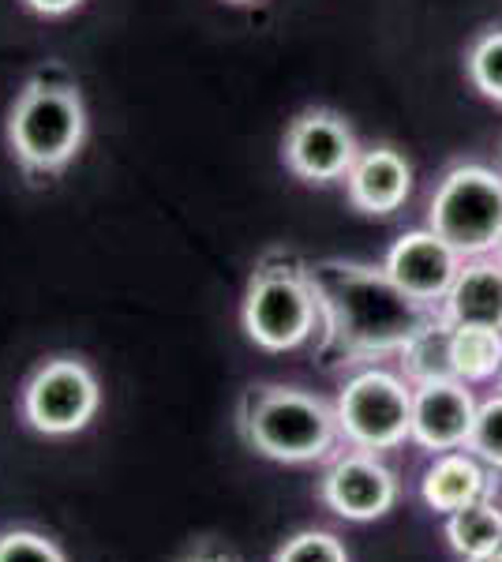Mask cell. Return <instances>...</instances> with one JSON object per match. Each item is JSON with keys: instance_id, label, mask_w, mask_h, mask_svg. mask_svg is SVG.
Listing matches in <instances>:
<instances>
[{"instance_id": "cell-27", "label": "cell", "mask_w": 502, "mask_h": 562, "mask_svg": "<svg viewBox=\"0 0 502 562\" xmlns=\"http://www.w3.org/2000/svg\"><path fill=\"white\" fill-rule=\"evenodd\" d=\"M499 390H502V371H499Z\"/></svg>"}, {"instance_id": "cell-17", "label": "cell", "mask_w": 502, "mask_h": 562, "mask_svg": "<svg viewBox=\"0 0 502 562\" xmlns=\"http://www.w3.org/2000/svg\"><path fill=\"white\" fill-rule=\"evenodd\" d=\"M401 368H405V379L409 383H432V379H450L454 368H450V323L435 319L427 323L424 330L401 349Z\"/></svg>"}, {"instance_id": "cell-9", "label": "cell", "mask_w": 502, "mask_h": 562, "mask_svg": "<svg viewBox=\"0 0 502 562\" xmlns=\"http://www.w3.org/2000/svg\"><path fill=\"white\" fill-rule=\"evenodd\" d=\"M360 158L349 124L331 109H308L286 132V166L308 184L345 180L353 161Z\"/></svg>"}, {"instance_id": "cell-7", "label": "cell", "mask_w": 502, "mask_h": 562, "mask_svg": "<svg viewBox=\"0 0 502 562\" xmlns=\"http://www.w3.org/2000/svg\"><path fill=\"white\" fill-rule=\"evenodd\" d=\"M244 334L267 352H293L319 330V301L308 270H270L252 278L241 307Z\"/></svg>"}, {"instance_id": "cell-14", "label": "cell", "mask_w": 502, "mask_h": 562, "mask_svg": "<svg viewBox=\"0 0 502 562\" xmlns=\"http://www.w3.org/2000/svg\"><path fill=\"white\" fill-rule=\"evenodd\" d=\"M439 312L450 326H491V330H502V262L465 259L461 274L450 285Z\"/></svg>"}, {"instance_id": "cell-20", "label": "cell", "mask_w": 502, "mask_h": 562, "mask_svg": "<svg viewBox=\"0 0 502 562\" xmlns=\"http://www.w3.org/2000/svg\"><path fill=\"white\" fill-rule=\"evenodd\" d=\"M469 450L483 465L502 473V390L491 394L488 402H480L477 424H472V435H469Z\"/></svg>"}, {"instance_id": "cell-21", "label": "cell", "mask_w": 502, "mask_h": 562, "mask_svg": "<svg viewBox=\"0 0 502 562\" xmlns=\"http://www.w3.org/2000/svg\"><path fill=\"white\" fill-rule=\"evenodd\" d=\"M0 562H68L64 548L38 529L0 532Z\"/></svg>"}, {"instance_id": "cell-25", "label": "cell", "mask_w": 502, "mask_h": 562, "mask_svg": "<svg viewBox=\"0 0 502 562\" xmlns=\"http://www.w3.org/2000/svg\"><path fill=\"white\" fill-rule=\"evenodd\" d=\"M233 4H255V0H233Z\"/></svg>"}, {"instance_id": "cell-18", "label": "cell", "mask_w": 502, "mask_h": 562, "mask_svg": "<svg viewBox=\"0 0 502 562\" xmlns=\"http://www.w3.org/2000/svg\"><path fill=\"white\" fill-rule=\"evenodd\" d=\"M465 71H469L472 87L483 98L502 105V31H488L472 42L469 57H465Z\"/></svg>"}, {"instance_id": "cell-16", "label": "cell", "mask_w": 502, "mask_h": 562, "mask_svg": "<svg viewBox=\"0 0 502 562\" xmlns=\"http://www.w3.org/2000/svg\"><path fill=\"white\" fill-rule=\"evenodd\" d=\"M446 540L461 559H477L502 543V506L495 498H477L461 510L446 514Z\"/></svg>"}, {"instance_id": "cell-5", "label": "cell", "mask_w": 502, "mask_h": 562, "mask_svg": "<svg viewBox=\"0 0 502 562\" xmlns=\"http://www.w3.org/2000/svg\"><path fill=\"white\" fill-rule=\"evenodd\" d=\"M334 413L353 450L387 454L413 435V383L387 368H360L337 390Z\"/></svg>"}, {"instance_id": "cell-15", "label": "cell", "mask_w": 502, "mask_h": 562, "mask_svg": "<svg viewBox=\"0 0 502 562\" xmlns=\"http://www.w3.org/2000/svg\"><path fill=\"white\" fill-rule=\"evenodd\" d=\"M450 368L461 383H488L502 371V330L450 326Z\"/></svg>"}, {"instance_id": "cell-22", "label": "cell", "mask_w": 502, "mask_h": 562, "mask_svg": "<svg viewBox=\"0 0 502 562\" xmlns=\"http://www.w3.org/2000/svg\"><path fill=\"white\" fill-rule=\"evenodd\" d=\"M177 562H241V559H236V551L222 548V543L203 540V543H196V548H191L188 555L177 559Z\"/></svg>"}, {"instance_id": "cell-19", "label": "cell", "mask_w": 502, "mask_h": 562, "mask_svg": "<svg viewBox=\"0 0 502 562\" xmlns=\"http://www.w3.org/2000/svg\"><path fill=\"white\" fill-rule=\"evenodd\" d=\"M274 562H349V551L345 543L326 529H304L293 532L278 551H274Z\"/></svg>"}, {"instance_id": "cell-13", "label": "cell", "mask_w": 502, "mask_h": 562, "mask_svg": "<svg viewBox=\"0 0 502 562\" xmlns=\"http://www.w3.org/2000/svg\"><path fill=\"white\" fill-rule=\"evenodd\" d=\"M345 192L360 214H394L413 192V166L394 147L360 150L345 177Z\"/></svg>"}, {"instance_id": "cell-11", "label": "cell", "mask_w": 502, "mask_h": 562, "mask_svg": "<svg viewBox=\"0 0 502 562\" xmlns=\"http://www.w3.org/2000/svg\"><path fill=\"white\" fill-rule=\"evenodd\" d=\"M480 402L472 397L469 383L461 379H432V383L413 386V435L427 454H450V450L469 447L472 424H477Z\"/></svg>"}, {"instance_id": "cell-12", "label": "cell", "mask_w": 502, "mask_h": 562, "mask_svg": "<svg viewBox=\"0 0 502 562\" xmlns=\"http://www.w3.org/2000/svg\"><path fill=\"white\" fill-rule=\"evenodd\" d=\"M499 487V473L491 465L465 450H450V454H435L432 465L424 469L420 480V498L427 510L435 514H454L461 506L477 503V498H491Z\"/></svg>"}, {"instance_id": "cell-1", "label": "cell", "mask_w": 502, "mask_h": 562, "mask_svg": "<svg viewBox=\"0 0 502 562\" xmlns=\"http://www.w3.org/2000/svg\"><path fill=\"white\" fill-rule=\"evenodd\" d=\"M319 301V326L345 364L401 352L427 323L439 319V307L416 304L390 281L387 270L323 262L308 270Z\"/></svg>"}, {"instance_id": "cell-26", "label": "cell", "mask_w": 502, "mask_h": 562, "mask_svg": "<svg viewBox=\"0 0 502 562\" xmlns=\"http://www.w3.org/2000/svg\"><path fill=\"white\" fill-rule=\"evenodd\" d=\"M495 259H499V262H502V244H499V251H495Z\"/></svg>"}, {"instance_id": "cell-3", "label": "cell", "mask_w": 502, "mask_h": 562, "mask_svg": "<svg viewBox=\"0 0 502 562\" xmlns=\"http://www.w3.org/2000/svg\"><path fill=\"white\" fill-rule=\"evenodd\" d=\"M87 139V109L71 83L31 79L8 113V147L31 173H57Z\"/></svg>"}, {"instance_id": "cell-8", "label": "cell", "mask_w": 502, "mask_h": 562, "mask_svg": "<svg viewBox=\"0 0 502 562\" xmlns=\"http://www.w3.org/2000/svg\"><path fill=\"white\" fill-rule=\"evenodd\" d=\"M401 487L398 476L368 450H349L334 458L331 469L319 480V498L331 514L345 521H379L394 510Z\"/></svg>"}, {"instance_id": "cell-23", "label": "cell", "mask_w": 502, "mask_h": 562, "mask_svg": "<svg viewBox=\"0 0 502 562\" xmlns=\"http://www.w3.org/2000/svg\"><path fill=\"white\" fill-rule=\"evenodd\" d=\"M23 4L38 15H68L71 8H79L83 0H23Z\"/></svg>"}, {"instance_id": "cell-2", "label": "cell", "mask_w": 502, "mask_h": 562, "mask_svg": "<svg viewBox=\"0 0 502 562\" xmlns=\"http://www.w3.org/2000/svg\"><path fill=\"white\" fill-rule=\"evenodd\" d=\"M241 435L259 458L278 465H315L331 458L342 428L331 402L300 386H252L241 402Z\"/></svg>"}, {"instance_id": "cell-6", "label": "cell", "mask_w": 502, "mask_h": 562, "mask_svg": "<svg viewBox=\"0 0 502 562\" xmlns=\"http://www.w3.org/2000/svg\"><path fill=\"white\" fill-rule=\"evenodd\" d=\"M102 409V386L79 357H49L31 371L20 394V413L31 431L45 439H71L87 431Z\"/></svg>"}, {"instance_id": "cell-24", "label": "cell", "mask_w": 502, "mask_h": 562, "mask_svg": "<svg viewBox=\"0 0 502 562\" xmlns=\"http://www.w3.org/2000/svg\"><path fill=\"white\" fill-rule=\"evenodd\" d=\"M465 562H502V543L491 551H483V555H477V559H465Z\"/></svg>"}, {"instance_id": "cell-10", "label": "cell", "mask_w": 502, "mask_h": 562, "mask_svg": "<svg viewBox=\"0 0 502 562\" xmlns=\"http://www.w3.org/2000/svg\"><path fill=\"white\" fill-rule=\"evenodd\" d=\"M465 259L435 229H413L387 251V274L416 304L443 307L450 285L458 281Z\"/></svg>"}, {"instance_id": "cell-4", "label": "cell", "mask_w": 502, "mask_h": 562, "mask_svg": "<svg viewBox=\"0 0 502 562\" xmlns=\"http://www.w3.org/2000/svg\"><path fill=\"white\" fill-rule=\"evenodd\" d=\"M427 229L461 259H488L502 244V177L488 166H454L427 206Z\"/></svg>"}]
</instances>
